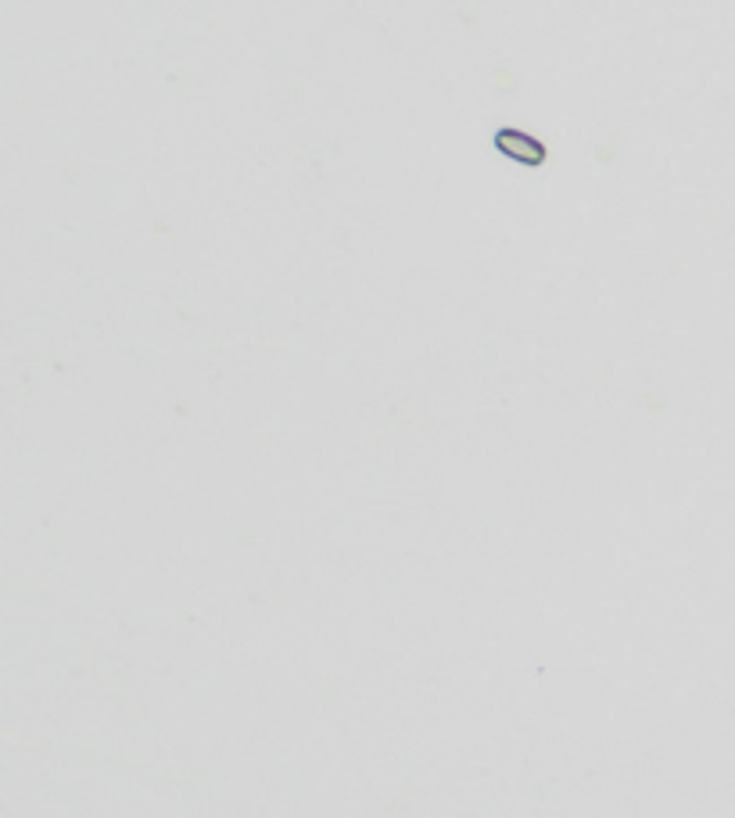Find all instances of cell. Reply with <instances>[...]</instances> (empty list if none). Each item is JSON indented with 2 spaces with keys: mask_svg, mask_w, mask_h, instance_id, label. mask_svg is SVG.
<instances>
[{
  "mask_svg": "<svg viewBox=\"0 0 735 818\" xmlns=\"http://www.w3.org/2000/svg\"><path fill=\"white\" fill-rule=\"evenodd\" d=\"M492 144L503 158L520 162V166H528V169H539V166L550 162V148H545L539 137L517 130V126H503V130H495Z\"/></svg>",
  "mask_w": 735,
  "mask_h": 818,
  "instance_id": "cell-1",
  "label": "cell"
}]
</instances>
